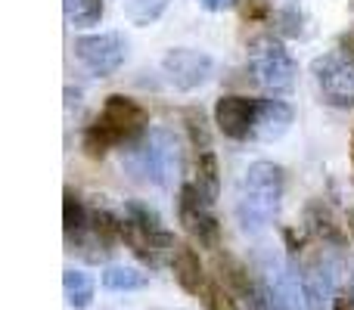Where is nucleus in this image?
<instances>
[{
	"mask_svg": "<svg viewBox=\"0 0 354 310\" xmlns=\"http://www.w3.org/2000/svg\"><path fill=\"white\" fill-rule=\"evenodd\" d=\"M62 289H66V301L75 310H84V307L93 304V280H91V273H84V270L68 267L66 273H62Z\"/></svg>",
	"mask_w": 354,
	"mask_h": 310,
	"instance_id": "obj_18",
	"label": "nucleus"
},
{
	"mask_svg": "<svg viewBox=\"0 0 354 310\" xmlns=\"http://www.w3.org/2000/svg\"><path fill=\"white\" fill-rule=\"evenodd\" d=\"M227 295H224V289H221V282L214 280V282H208L205 286V292H202V304H205V310H227Z\"/></svg>",
	"mask_w": 354,
	"mask_h": 310,
	"instance_id": "obj_25",
	"label": "nucleus"
},
{
	"mask_svg": "<svg viewBox=\"0 0 354 310\" xmlns=\"http://www.w3.org/2000/svg\"><path fill=\"white\" fill-rule=\"evenodd\" d=\"M122 164L134 180L168 189L180 174V143L171 130L153 128L122 149Z\"/></svg>",
	"mask_w": 354,
	"mask_h": 310,
	"instance_id": "obj_3",
	"label": "nucleus"
},
{
	"mask_svg": "<svg viewBox=\"0 0 354 310\" xmlns=\"http://www.w3.org/2000/svg\"><path fill=\"white\" fill-rule=\"evenodd\" d=\"M348 226H351V233H354V211H348Z\"/></svg>",
	"mask_w": 354,
	"mask_h": 310,
	"instance_id": "obj_30",
	"label": "nucleus"
},
{
	"mask_svg": "<svg viewBox=\"0 0 354 310\" xmlns=\"http://www.w3.org/2000/svg\"><path fill=\"white\" fill-rule=\"evenodd\" d=\"M162 72L171 81L177 90L189 93L196 87H202L214 72V59L208 53H199V50L189 47H174L162 56Z\"/></svg>",
	"mask_w": 354,
	"mask_h": 310,
	"instance_id": "obj_10",
	"label": "nucleus"
},
{
	"mask_svg": "<svg viewBox=\"0 0 354 310\" xmlns=\"http://www.w3.org/2000/svg\"><path fill=\"white\" fill-rule=\"evenodd\" d=\"M75 59L93 75V78H109L118 72L128 56V41L118 31H100V35H81L72 43Z\"/></svg>",
	"mask_w": 354,
	"mask_h": 310,
	"instance_id": "obj_7",
	"label": "nucleus"
},
{
	"mask_svg": "<svg viewBox=\"0 0 354 310\" xmlns=\"http://www.w3.org/2000/svg\"><path fill=\"white\" fill-rule=\"evenodd\" d=\"M333 310H354V298H351V292H339L336 307H333Z\"/></svg>",
	"mask_w": 354,
	"mask_h": 310,
	"instance_id": "obj_29",
	"label": "nucleus"
},
{
	"mask_svg": "<svg viewBox=\"0 0 354 310\" xmlns=\"http://www.w3.org/2000/svg\"><path fill=\"white\" fill-rule=\"evenodd\" d=\"M255 273L277 298L283 301L289 310L305 307V292H301V273L292 261H286L277 251H258L255 258Z\"/></svg>",
	"mask_w": 354,
	"mask_h": 310,
	"instance_id": "obj_8",
	"label": "nucleus"
},
{
	"mask_svg": "<svg viewBox=\"0 0 354 310\" xmlns=\"http://www.w3.org/2000/svg\"><path fill=\"white\" fill-rule=\"evenodd\" d=\"M351 164H354V130H351Z\"/></svg>",
	"mask_w": 354,
	"mask_h": 310,
	"instance_id": "obj_31",
	"label": "nucleus"
},
{
	"mask_svg": "<svg viewBox=\"0 0 354 310\" xmlns=\"http://www.w3.org/2000/svg\"><path fill=\"white\" fill-rule=\"evenodd\" d=\"M314 84L320 99L333 109H351L354 106V62L342 53H326L311 62Z\"/></svg>",
	"mask_w": 354,
	"mask_h": 310,
	"instance_id": "obj_6",
	"label": "nucleus"
},
{
	"mask_svg": "<svg viewBox=\"0 0 354 310\" xmlns=\"http://www.w3.org/2000/svg\"><path fill=\"white\" fill-rule=\"evenodd\" d=\"M87 226H91V211L78 199V193L72 186H66V193H62V230H66V239L68 242L78 239L81 233H87Z\"/></svg>",
	"mask_w": 354,
	"mask_h": 310,
	"instance_id": "obj_16",
	"label": "nucleus"
},
{
	"mask_svg": "<svg viewBox=\"0 0 354 310\" xmlns=\"http://www.w3.org/2000/svg\"><path fill=\"white\" fill-rule=\"evenodd\" d=\"M149 276L140 273L137 267H122V264H112L103 270V286L109 292H137V289H147Z\"/></svg>",
	"mask_w": 354,
	"mask_h": 310,
	"instance_id": "obj_19",
	"label": "nucleus"
},
{
	"mask_svg": "<svg viewBox=\"0 0 354 310\" xmlns=\"http://www.w3.org/2000/svg\"><path fill=\"white\" fill-rule=\"evenodd\" d=\"M301 292H305V307L308 310H333L336 307V273L333 264L324 255H311L301 264Z\"/></svg>",
	"mask_w": 354,
	"mask_h": 310,
	"instance_id": "obj_11",
	"label": "nucleus"
},
{
	"mask_svg": "<svg viewBox=\"0 0 354 310\" xmlns=\"http://www.w3.org/2000/svg\"><path fill=\"white\" fill-rule=\"evenodd\" d=\"M292 106L283 99H258V112H255V134L252 140H280L289 128H292Z\"/></svg>",
	"mask_w": 354,
	"mask_h": 310,
	"instance_id": "obj_13",
	"label": "nucleus"
},
{
	"mask_svg": "<svg viewBox=\"0 0 354 310\" xmlns=\"http://www.w3.org/2000/svg\"><path fill=\"white\" fill-rule=\"evenodd\" d=\"M270 16V3L268 0H245L243 3V19L245 22H264Z\"/></svg>",
	"mask_w": 354,
	"mask_h": 310,
	"instance_id": "obj_26",
	"label": "nucleus"
},
{
	"mask_svg": "<svg viewBox=\"0 0 354 310\" xmlns=\"http://www.w3.org/2000/svg\"><path fill=\"white\" fill-rule=\"evenodd\" d=\"M180 122L189 134V143H193L196 149H202V153H208V149H212V128H208L205 112H202L199 106H187V109L180 112Z\"/></svg>",
	"mask_w": 354,
	"mask_h": 310,
	"instance_id": "obj_20",
	"label": "nucleus"
},
{
	"mask_svg": "<svg viewBox=\"0 0 354 310\" xmlns=\"http://www.w3.org/2000/svg\"><path fill=\"white\" fill-rule=\"evenodd\" d=\"M277 19H280V31H283L286 37H299V35H301V12L295 10V6L283 10Z\"/></svg>",
	"mask_w": 354,
	"mask_h": 310,
	"instance_id": "obj_24",
	"label": "nucleus"
},
{
	"mask_svg": "<svg viewBox=\"0 0 354 310\" xmlns=\"http://www.w3.org/2000/svg\"><path fill=\"white\" fill-rule=\"evenodd\" d=\"M199 3L205 6L208 12H221V10H233L239 0H199Z\"/></svg>",
	"mask_w": 354,
	"mask_h": 310,
	"instance_id": "obj_28",
	"label": "nucleus"
},
{
	"mask_svg": "<svg viewBox=\"0 0 354 310\" xmlns=\"http://www.w3.org/2000/svg\"><path fill=\"white\" fill-rule=\"evenodd\" d=\"M255 112H258V99L249 97H221L214 103V124L227 140H249L255 134Z\"/></svg>",
	"mask_w": 354,
	"mask_h": 310,
	"instance_id": "obj_12",
	"label": "nucleus"
},
{
	"mask_svg": "<svg viewBox=\"0 0 354 310\" xmlns=\"http://www.w3.org/2000/svg\"><path fill=\"white\" fill-rule=\"evenodd\" d=\"M168 3H171V0H128V3H124V16H128V22L137 25V28H149L153 22L162 19Z\"/></svg>",
	"mask_w": 354,
	"mask_h": 310,
	"instance_id": "obj_21",
	"label": "nucleus"
},
{
	"mask_svg": "<svg viewBox=\"0 0 354 310\" xmlns=\"http://www.w3.org/2000/svg\"><path fill=\"white\" fill-rule=\"evenodd\" d=\"M177 217H180L183 230H187L202 249H212V251L221 249V224H218V217L208 211V202L202 199L196 183H183L180 186Z\"/></svg>",
	"mask_w": 354,
	"mask_h": 310,
	"instance_id": "obj_9",
	"label": "nucleus"
},
{
	"mask_svg": "<svg viewBox=\"0 0 354 310\" xmlns=\"http://www.w3.org/2000/svg\"><path fill=\"white\" fill-rule=\"evenodd\" d=\"M124 217L134 220L137 226H143V230L149 233H162L165 226H162V217L156 208H149L147 202H124Z\"/></svg>",
	"mask_w": 354,
	"mask_h": 310,
	"instance_id": "obj_23",
	"label": "nucleus"
},
{
	"mask_svg": "<svg viewBox=\"0 0 354 310\" xmlns=\"http://www.w3.org/2000/svg\"><path fill=\"white\" fill-rule=\"evenodd\" d=\"M249 68L258 84L274 93H289L299 75L295 59L274 35H258L249 41Z\"/></svg>",
	"mask_w": 354,
	"mask_h": 310,
	"instance_id": "obj_4",
	"label": "nucleus"
},
{
	"mask_svg": "<svg viewBox=\"0 0 354 310\" xmlns=\"http://www.w3.org/2000/svg\"><path fill=\"white\" fill-rule=\"evenodd\" d=\"M196 189L202 193V199L208 205H214L221 195V171H218V155L208 149V153H199L196 158Z\"/></svg>",
	"mask_w": 354,
	"mask_h": 310,
	"instance_id": "obj_17",
	"label": "nucleus"
},
{
	"mask_svg": "<svg viewBox=\"0 0 354 310\" xmlns=\"http://www.w3.org/2000/svg\"><path fill=\"white\" fill-rule=\"evenodd\" d=\"M66 19L75 28H91L103 19V0H66Z\"/></svg>",
	"mask_w": 354,
	"mask_h": 310,
	"instance_id": "obj_22",
	"label": "nucleus"
},
{
	"mask_svg": "<svg viewBox=\"0 0 354 310\" xmlns=\"http://www.w3.org/2000/svg\"><path fill=\"white\" fill-rule=\"evenodd\" d=\"M214 280L221 282L233 310H261L264 307V282L230 251H214Z\"/></svg>",
	"mask_w": 354,
	"mask_h": 310,
	"instance_id": "obj_5",
	"label": "nucleus"
},
{
	"mask_svg": "<svg viewBox=\"0 0 354 310\" xmlns=\"http://www.w3.org/2000/svg\"><path fill=\"white\" fill-rule=\"evenodd\" d=\"M283 242H286L289 255H299V251L305 249V236H301V233H295L292 226H283Z\"/></svg>",
	"mask_w": 354,
	"mask_h": 310,
	"instance_id": "obj_27",
	"label": "nucleus"
},
{
	"mask_svg": "<svg viewBox=\"0 0 354 310\" xmlns=\"http://www.w3.org/2000/svg\"><path fill=\"white\" fill-rule=\"evenodd\" d=\"M171 270H174V280L177 286L183 289L187 295H199L205 292L208 280H205V270H202V261H199V251L193 249L189 242H180L171 255Z\"/></svg>",
	"mask_w": 354,
	"mask_h": 310,
	"instance_id": "obj_14",
	"label": "nucleus"
},
{
	"mask_svg": "<svg viewBox=\"0 0 354 310\" xmlns=\"http://www.w3.org/2000/svg\"><path fill=\"white\" fill-rule=\"evenodd\" d=\"M149 115L140 103H134L131 97L122 93H109L100 109V115L93 118V124H87L81 134V149L91 158H103L112 146H131L147 134Z\"/></svg>",
	"mask_w": 354,
	"mask_h": 310,
	"instance_id": "obj_2",
	"label": "nucleus"
},
{
	"mask_svg": "<svg viewBox=\"0 0 354 310\" xmlns=\"http://www.w3.org/2000/svg\"><path fill=\"white\" fill-rule=\"evenodd\" d=\"M305 226H308V233H311V236H317L324 245H336V249H342V245H345L342 224L336 220L333 208L326 205L324 199H311L305 205Z\"/></svg>",
	"mask_w": 354,
	"mask_h": 310,
	"instance_id": "obj_15",
	"label": "nucleus"
},
{
	"mask_svg": "<svg viewBox=\"0 0 354 310\" xmlns=\"http://www.w3.org/2000/svg\"><path fill=\"white\" fill-rule=\"evenodd\" d=\"M286 189V171L277 162H252L236 189V224L243 233H261L277 217Z\"/></svg>",
	"mask_w": 354,
	"mask_h": 310,
	"instance_id": "obj_1",
	"label": "nucleus"
}]
</instances>
